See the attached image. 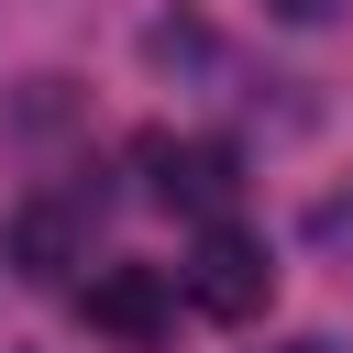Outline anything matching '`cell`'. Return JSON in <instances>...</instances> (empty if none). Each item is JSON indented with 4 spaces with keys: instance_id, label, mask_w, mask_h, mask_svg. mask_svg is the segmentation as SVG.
Returning a JSON list of instances; mask_svg holds the SVG:
<instances>
[{
    "instance_id": "8992f818",
    "label": "cell",
    "mask_w": 353,
    "mask_h": 353,
    "mask_svg": "<svg viewBox=\"0 0 353 353\" xmlns=\"http://www.w3.org/2000/svg\"><path fill=\"white\" fill-rule=\"evenodd\" d=\"M265 11H287V22H320V11H331V0H265Z\"/></svg>"
},
{
    "instance_id": "3957f363",
    "label": "cell",
    "mask_w": 353,
    "mask_h": 353,
    "mask_svg": "<svg viewBox=\"0 0 353 353\" xmlns=\"http://www.w3.org/2000/svg\"><path fill=\"white\" fill-rule=\"evenodd\" d=\"M77 309H88V331H110V342H165L176 331V265H99L88 287H77Z\"/></svg>"
},
{
    "instance_id": "7a4b0ae2",
    "label": "cell",
    "mask_w": 353,
    "mask_h": 353,
    "mask_svg": "<svg viewBox=\"0 0 353 353\" xmlns=\"http://www.w3.org/2000/svg\"><path fill=\"white\" fill-rule=\"evenodd\" d=\"M143 188L165 199V210H188V221H232V199H243V165H232V143H176V132H154L143 143Z\"/></svg>"
},
{
    "instance_id": "277c9868",
    "label": "cell",
    "mask_w": 353,
    "mask_h": 353,
    "mask_svg": "<svg viewBox=\"0 0 353 353\" xmlns=\"http://www.w3.org/2000/svg\"><path fill=\"white\" fill-rule=\"evenodd\" d=\"M77 254H88V210H66V199H33V210L11 221V265H22L33 287H55Z\"/></svg>"
},
{
    "instance_id": "6da1fadb",
    "label": "cell",
    "mask_w": 353,
    "mask_h": 353,
    "mask_svg": "<svg viewBox=\"0 0 353 353\" xmlns=\"http://www.w3.org/2000/svg\"><path fill=\"white\" fill-rule=\"evenodd\" d=\"M176 298H188L199 320H254V309L276 298V265H265V243H254V232H232V221H221V232H199V254L176 265Z\"/></svg>"
},
{
    "instance_id": "52a82bcc",
    "label": "cell",
    "mask_w": 353,
    "mask_h": 353,
    "mask_svg": "<svg viewBox=\"0 0 353 353\" xmlns=\"http://www.w3.org/2000/svg\"><path fill=\"white\" fill-rule=\"evenodd\" d=\"M276 353H331V342H276Z\"/></svg>"
},
{
    "instance_id": "5b68a950",
    "label": "cell",
    "mask_w": 353,
    "mask_h": 353,
    "mask_svg": "<svg viewBox=\"0 0 353 353\" xmlns=\"http://www.w3.org/2000/svg\"><path fill=\"white\" fill-rule=\"evenodd\" d=\"M342 232H353V199H331V210H320V243H342Z\"/></svg>"
}]
</instances>
